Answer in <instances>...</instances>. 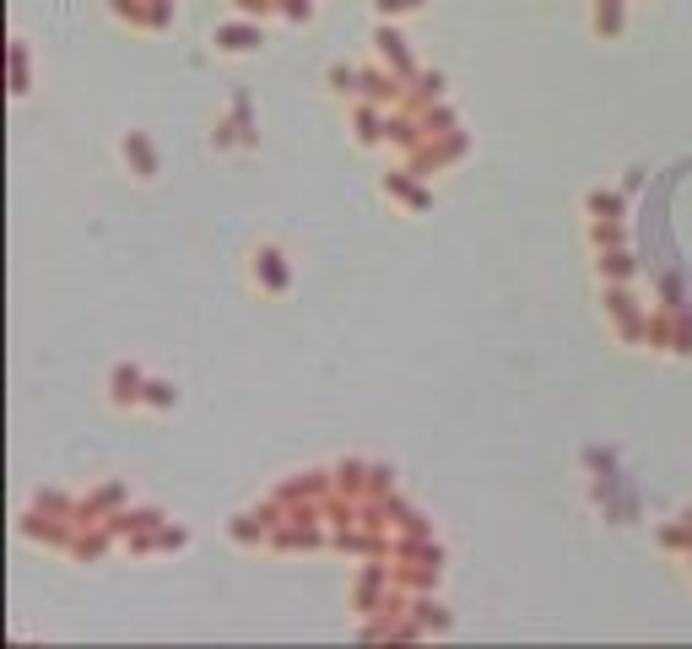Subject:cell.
<instances>
[{
  "label": "cell",
  "mask_w": 692,
  "mask_h": 649,
  "mask_svg": "<svg viewBox=\"0 0 692 649\" xmlns=\"http://www.w3.org/2000/svg\"><path fill=\"white\" fill-rule=\"evenodd\" d=\"M260 271H265V282H255L260 293L282 298L287 287H292V266H287V255H282L276 244H260V249H255V276H260Z\"/></svg>",
  "instance_id": "obj_1"
},
{
  "label": "cell",
  "mask_w": 692,
  "mask_h": 649,
  "mask_svg": "<svg viewBox=\"0 0 692 649\" xmlns=\"http://www.w3.org/2000/svg\"><path fill=\"white\" fill-rule=\"evenodd\" d=\"M141 395H146V374H141V368H125V363H119V368H114V395H109V401H114V406H141Z\"/></svg>",
  "instance_id": "obj_2"
},
{
  "label": "cell",
  "mask_w": 692,
  "mask_h": 649,
  "mask_svg": "<svg viewBox=\"0 0 692 649\" xmlns=\"http://www.w3.org/2000/svg\"><path fill=\"white\" fill-rule=\"evenodd\" d=\"M119 152H125V163L136 157V168H141V184H152L157 179V157H152V147H146V136L141 130H130V136H119Z\"/></svg>",
  "instance_id": "obj_3"
},
{
  "label": "cell",
  "mask_w": 692,
  "mask_h": 649,
  "mask_svg": "<svg viewBox=\"0 0 692 649\" xmlns=\"http://www.w3.org/2000/svg\"><path fill=\"white\" fill-rule=\"evenodd\" d=\"M141 406H152V412H168V406H179V390H173L168 379H146V395Z\"/></svg>",
  "instance_id": "obj_4"
},
{
  "label": "cell",
  "mask_w": 692,
  "mask_h": 649,
  "mask_svg": "<svg viewBox=\"0 0 692 649\" xmlns=\"http://www.w3.org/2000/svg\"><path fill=\"white\" fill-rule=\"evenodd\" d=\"M255 44H260V33H222V49H228V55H249Z\"/></svg>",
  "instance_id": "obj_5"
}]
</instances>
